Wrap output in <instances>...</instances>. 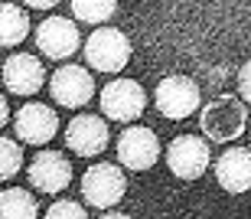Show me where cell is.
<instances>
[{
	"label": "cell",
	"instance_id": "obj_15",
	"mask_svg": "<svg viewBox=\"0 0 251 219\" xmlns=\"http://www.w3.org/2000/svg\"><path fill=\"white\" fill-rule=\"evenodd\" d=\"M29 36V17L17 3H0V46H20Z\"/></svg>",
	"mask_w": 251,
	"mask_h": 219
},
{
	"label": "cell",
	"instance_id": "obj_7",
	"mask_svg": "<svg viewBox=\"0 0 251 219\" xmlns=\"http://www.w3.org/2000/svg\"><path fill=\"white\" fill-rule=\"evenodd\" d=\"M36 46L43 49L46 59H69L72 53H78L82 46V36H78V27L65 17H49L39 23L36 29Z\"/></svg>",
	"mask_w": 251,
	"mask_h": 219
},
{
	"label": "cell",
	"instance_id": "obj_13",
	"mask_svg": "<svg viewBox=\"0 0 251 219\" xmlns=\"http://www.w3.org/2000/svg\"><path fill=\"white\" fill-rule=\"evenodd\" d=\"M69 180H72V167L65 161V154L43 151L29 164V183L43 193H62L69 187Z\"/></svg>",
	"mask_w": 251,
	"mask_h": 219
},
{
	"label": "cell",
	"instance_id": "obj_3",
	"mask_svg": "<svg viewBox=\"0 0 251 219\" xmlns=\"http://www.w3.org/2000/svg\"><path fill=\"white\" fill-rule=\"evenodd\" d=\"M209 137H196V134H179L176 141L167 147V167L179 180H199L209 170Z\"/></svg>",
	"mask_w": 251,
	"mask_h": 219
},
{
	"label": "cell",
	"instance_id": "obj_6",
	"mask_svg": "<svg viewBox=\"0 0 251 219\" xmlns=\"http://www.w3.org/2000/svg\"><path fill=\"white\" fill-rule=\"evenodd\" d=\"M144 105H147V95L134 79H114L101 88V111L111 121H134L140 118Z\"/></svg>",
	"mask_w": 251,
	"mask_h": 219
},
{
	"label": "cell",
	"instance_id": "obj_4",
	"mask_svg": "<svg viewBox=\"0 0 251 219\" xmlns=\"http://www.w3.org/2000/svg\"><path fill=\"white\" fill-rule=\"evenodd\" d=\"M157 111L163 118H173V121H183L199 108V85L186 76H167L157 85Z\"/></svg>",
	"mask_w": 251,
	"mask_h": 219
},
{
	"label": "cell",
	"instance_id": "obj_5",
	"mask_svg": "<svg viewBox=\"0 0 251 219\" xmlns=\"http://www.w3.org/2000/svg\"><path fill=\"white\" fill-rule=\"evenodd\" d=\"M124 190H127V180H124V173L118 170L114 164H95L82 177L85 203H88V206H98V210L114 206V203L124 196Z\"/></svg>",
	"mask_w": 251,
	"mask_h": 219
},
{
	"label": "cell",
	"instance_id": "obj_14",
	"mask_svg": "<svg viewBox=\"0 0 251 219\" xmlns=\"http://www.w3.org/2000/svg\"><path fill=\"white\" fill-rule=\"evenodd\" d=\"M215 180L225 193H245L251 190V151L232 147L215 161Z\"/></svg>",
	"mask_w": 251,
	"mask_h": 219
},
{
	"label": "cell",
	"instance_id": "obj_22",
	"mask_svg": "<svg viewBox=\"0 0 251 219\" xmlns=\"http://www.w3.org/2000/svg\"><path fill=\"white\" fill-rule=\"evenodd\" d=\"M7 121H10V105H7V98L0 95V128H3Z\"/></svg>",
	"mask_w": 251,
	"mask_h": 219
},
{
	"label": "cell",
	"instance_id": "obj_2",
	"mask_svg": "<svg viewBox=\"0 0 251 219\" xmlns=\"http://www.w3.org/2000/svg\"><path fill=\"white\" fill-rule=\"evenodd\" d=\"M85 59L95 72H121L130 62V39L114 27H98L85 39Z\"/></svg>",
	"mask_w": 251,
	"mask_h": 219
},
{
	"label": "cell",
	"instance_id": "obj_10",
	"mask_svg": "<svg viewBox=\"0 0 251 219\" xmlns=\"http://www.w3.org/2000/svg\"><path fill=\"white\" fill-rule=\"evenodd\" d=\"M118 157L127 170H147L160 157V141L150 128H127L118 137Z\"/></svg>",
	"mask_w": 251,
	"mask_h": 219
},
{
	"label": "cell",
	"instance_id": "obj_9",
	"mask_svg": "<svg viewBox=\"0 0 251 219\" xmlns=\"http://www.w3.org/2000/svg\"><path fill=\"white\" fill-rule=\"evenodd\" d=\"M49 92H52V98H56L59 105L65 108H82L92 102L95 95V79L88 76V69L82 66H62L52 76V82H49Z\"/></svg>",
	"mask_w": 251,
	"mask_h": 219
},
{
	"label": "cell",
	"instance_id": "obj_1",
	"mask_svg": "<svg viewBox=\"0 0 251 219\" xmlns=\"http://www.w3.org/2000/svg\"><path fill=\"white\" fill-rule=\"evenodd\" d=\"M199 128H202V134L215 144L235 141V137L248 128L245 98L219 95V98H212V102H205V108L199 111Z\"/></svg>",
	"mask_w": 251,
	"mask_h": 219
},
{
	"label": "cell",
	"instance_id": "obj_18",
	"mask_svg": "<svg viewBox=\"0 0 251 219\" xmlns=\"http://www.w3.org/2000/svg\"><path fill=\"white\" fill-rule=\"evenodd\" d=\"M20 167H23V151H20V144L10 141V137H0V180L17 177Z\"/></svg>",
	"mask_w": 251,
	"mask_h": 219
},
{
	"label": "cell",
	"instance_id": "obj_12",
	"mask_svg": "<svg viewBox=\"0 0 251 219\" xmlns=\"http://www.w3.org/2000/svg\"><path fill=\"white\" fill-rule=\"evenodd\" d=\"M0 79H3L7 92H13V95H36L39 88H43L46 72H43V62H39L36 56L13 53V56L3 62V76Z\"/></svg>",
	"mask_w": 251,
	"mask_h": 219
},
{
	"label": "cell",
	"instance_id": "obj_8",
	"mask_svg": "<svg viewBox=\"0 0 251 219\" xmlns=\"http://www.w3.org/2000/svg\"><path fill=\"white\" fill-rule=\"evenodd\" d=\"M56 131H59V118H56V111L49 105H43V102H26V105L17 111V137L23 144L43 147V144H49L56 137Z\"/></svg>",
	"mask_w": 251,
	"mask_h": 219
},
{
	"label": "cell",
	"instance_id": "obj_20",
	"mask_svg": "<svg viewBox=\"0 0 251 219\" xmlns=\"http://www.w3.org/2000/svg\"><path fill=\"white\" fill-rule=\"evenodd\" d=\"M238 92H242L245 102H251V62L242 66V72H238Z\"/></svg>",
	"mask_w": 251,
	"mask_h": 219
},
{
	"label": "cell",
	"instance_id": "obj_19",
	"mask_svg": "<svg viewBox=\"0 0 251 219\" xmlns=\"http://www.w3.org/2000/svg\"><path fill=\"white\" fill-rule=\"evenodd\" d=\"M46 216L49 219H85V210L72 200H62V203H52L46 210Z\"/></svg>",
	"mask_w": 251,
	"mask_h": 219
},
{
	"label": "cell",
	"instance_id": "obj_21",
	"mask_svg": "<svg viewBox=\"0 0 251 219\" xmlns=\"http://www.w3.org/2000/svg\"><path fill=\"white\" fill-rule=\"evenodd\" d=\"M26 7H33V10H49V7H56L59 0H23Z\"/></svg>",
	"mask_w": 251,
	"mask_h": 219
},
{
	"label": "cell",
	"instance_id": "obj_11",
	"mask_svg": "<svg viewBox=\"0 0 251 219\" xmlns=\"http://www.w3.org/2000/svg\"><path fill=\"white\" fill-rule=\"evenodd\" d=\"M111 141V134H108V124L104 118H95V114H78L69 121L65 128V144H69V151L72 154H82V157H95V154H101Z\"/></svg>",
	"mask_w": 251,
	"mask_h": 219
},
{
	"label": "cell",
	"instance_id": "obj_17",
	"mask_svg": "<svg viewBox=\"0 0 251 219\" xmlns=\"http://www.w3.org/2000/svg\"><path fill=\"white\" fill-rule=\"evenodd\" d=\"M118 0H72V13L82 23H104L114 17Z\"/></svg>",
	"mask_w": 251,
	"mask_h": 219
},
{
	"label": "cell",
	"instance_id": "obj_16",
	"mask_svg": "<svg viewBox=\"0 0 251 219\" xmlns=\"http://www.w3.org/2000/svg\"><path fill=\"white\" fill-rule=\"evenodd\" d=\"M36 200L29 190H20V187H7L0 193V219H33L36 216Z\"/></svg>",
	"mask_w": 251,
	"mask_h": 219
}]
</instances>
